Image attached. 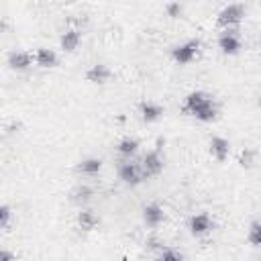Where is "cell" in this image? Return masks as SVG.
Segmentation results:
<instances>
[{
	"instance_id": "cell-1",
	"label": "cell",
	"mask_w": 261,
	"mask_h": 261,
	"mask_svg": "<svg viewBox=\"0 0 261 261\" xmlns=\"http://www.w3.org/2000/svg\"><path fill=\"white\" fill-rule=\"evenodd\" d=\"M181 112L200 120V122H212L218 118V112H220V106L218 102L204 90H194L190 92L186 98H184V104H181Z\"/></svg>"
},
{
	"instance_id": "cell-2",
	"label": "cell",
	"mask_w": 261,
	"mask_h": 261,
	"mask_svg": "<svg viewBox=\"0 0 261 261\" xmlns=\"http://www.w3.org/2000/svg\"><path fill=\"white\" fill-rule=\"evenodd\" d=\"M247 8L243 4H226L218 10L216 14V24L224 31H234V27L241 24V20L245 18Z\"/></svg>"
},
{
	"instance_id": "cell-3",
	"label": "cell",
	"mask_w": 261,
	"mask_h": 261,
	"mask_svg": "<svg viewBox=\"0 0 261 261\" xmlns=\"http://www.w3.org/2000/svg\"><path fill=\"white\" fill-rule=\"evenodd\" d=\"M200 51H202V43L198 39H190V41H184L171 49V59L177 65H188V63L198 59Z\"/></svg>"
},
{
	"instance_id": "cell-4",
	"label": "cell",
	"mask_w": 261,
	"mask_h": 261,
	"mask_svg": "<svg viewBox=\"0 0 261 261\" xmlns=\"http://www.w3.org/2000/svg\"><path fill=\"white\" fill-rule=\"evenodd\" d=\"M118 179L124 184V186H139L145 181V175H143V169L139 165V161L130 159V161H120L118 163Z\"/></svg>"
},
{
	"instance_id": "cell-5",
	"label": "cell",
	"mask_w": 261,
	"mask_h": 261,
	"mask_svg": "<svg viewBox=\"0 0 261 261\" xmlns=\"http://www.w3.org/2000/svg\"><path fill=\"white\" fill-rule=\"evenodd\" d=\"M139 165H141V169H143L145 179H149V177H155V175H159V173L163 171L165 159H163V155H161L159 149H151V151H147V153L141 157Z\"/></svg>"
},
{
	"instance_id": "cell-6",
	"label": "cell",
	"mask_w": 261,
	"mask_h": 261,
	"mask_svg": "<svg viewBox=\"0 0 261 261\" xmlns=\"http://www.w3.org/2000/svg\"><path fill=\"white\" fill-rule=\"evenodd\" d=\"M216 45H218L220 53H224V55H237L243 49V41L237 35V31H222L216 39Z\"/></svg>"
},
{
	"instance_id": "cell-7",
	"label": "cell",
	"mask_w": 261,
	"mask_h": 261,
	"mask_svg": "<svg viewBox=\"0 0 261 261\" xmlns=\"http://www.w3.org/2000/svg\"><path fill=\"white\" fill-rule=\"evenodd\" d=\"M188 228H190L192 237H204L214 228V220H212V216L208 212H198V214L190 216Z\"/></svg>"
},
{
	"instance_id": "cell-8",
	"label": "cell",
	"mask_w": 261,
	"mask_h": 261,
	"mask_svg": "<svg viewBox=\"0 0 261 261\" xmlns=\"http://www.w3.org/2000/svg\"><path fill=\"white\" fill-rule=\"evenodd\" d=\"M6 63H8V67L14 69V71H27V69L35 63V57H33V53H29V51L12 49V51L6 55Z\"/></svg>"
},
{
	"instance_id": "cell-9",
	"label": "cell",
	"mask_w": 261,
	"mask_h": 261,
	"mask_svg": "<svg viewBox=\"0 0 261 261\" xmlns=\"http://www.w3.org/2000/svg\"><path fill=\"white\" fill-rule=\"evenodd\" d=\"M139 149H141V143H139V139H135V137H122V139L116 143V155L120 157V161H130V159H135L137 153H139Z\"/></svg>"
},
{
	"instance_id": "cell-10",
	"label": "cell",
	"mask_w": 261,
	"mask_h": 261,
	"mask_svg": "<svg viewBox=\"0 0 261 261\" xmlns=\"http://www.w3.org/2000/svg\"><path fill=\"white\" fill-rule=\"evenodd\" d=\"M139 114H141V120L151 124V122H157L161 116H163V106L155 100H143L139 104Z\"/></svg>"
},
{
	"instance_id": "cell-11",
	"label": "cell",
	"mask_w": 261,
	"mask_h": 261,
	"mask_svg": "<svg viewBox=\"0 0 261 261\" xmlns=\"http://www.w3.org/2000/svg\"><path fill=\"white\" fill-rule=\"evenodd\" d=\"M112 77V69L106 65V63H94L86 69V80L90 84H96V86H102L106 84L108 80Z\"/></svg>"
},
{
	"instance_id": "cell-12",
	"label": "cell",
	"mask_w": 261,
	"mask_h": 261,
	"mask_svg": "<svg viewBox=\"0 0 261 261\" xmlns=\"http://www.w3.org/2000/svg\"><path fill=\"white\" fill-rule=\"evenodd\" d=\"M163 220H165V210H163V206H159L157 202H151V204H147V206L143 208V222H145L149 228L159 226Z\"/></svg>"
},
{
	"instance_id": "cell-13",
	"label": "cell",
	"mask_w": 261,
	"mask_h": 261,
	"mask_svg": "<svg viewBox=\"0 0 261 261\" xmlns=\"http://www.w3.org/2000/svg\"><path fill=\"white\" fill-rule=\"evenodd\" d=\"M80 43H82V31L75 29V27L65 29V31L61 33V37H59V47H61L65 53H73Z\"/></svg>"
},
{
	"instance_id": "cell-14",
	"label": "cell",
	"mask_w": 261,
	"mask_h": 261,
	"mask_svg": "<svg viewBox=\"0 0 261 261\" xmlns=\"http://www.w3.org/2000/svg\"><path fill=\"white\" fill-rule=\"evenodd\" d=\"M208 149H210V155H212L216 161H226L228 155H230V143H228V139L218 137V135L210 139Z\"/></svg>"
},
{
	"instance_id": "cell-15",
	"label": "cell",
	"mask_w": 261,
	"mask_h": 261,
	"mask_svg": "<svg viewBox=\"0 0 261 261\" xmlns=\"http://www.w3.org/2000/svg\"><path fill=\"white\" fill-rule=\"evenodd\" d=\"M33 57H35V63H37L39 67H43V69H51V67H55L57 61H59L55 49H49V47H37L35 53H33Z\"/></svg>"
},
{
	"instance_id": "cell-16",
	"label": "cell",
	"mask_w": 261,
	"mask_h": 261,
	"mask_svg": "<svg viewBox=\"0 0 261 261\" xmlns=\"http://www.w3.org/2000/svg\"><path fill=\"white\" fill-rule=\"evenodd\" d=\"M75 222H77V228H82L84 232H92L100 224V218L90 208H80V212L75 214Z\"/></svg>"
},
{
	"instance_id": "cell-17",
	"label": "cell",
	"mask_w": 261,
	"mask_h": 261,
	"mask_svg": "<svg viewBox=\"0 0 261 261\" xmlns=\"http://www.w3.org/2000/svg\"><path fill=\"white\" fill-rule=\"evenodd\" d=\"M92 198H94V188L88 186V184H80V186H75V188L69 192V200H71L73 204H77L80 208H84Z\"/></svg>"
},
{
	"instance_id": "cell-18",
	"label": "cell",
	"mask_w": 261,
	"mask_h": 261,
	"mask_svg": "<svg viewBox=\"0 0 261 261\" xmlns=\"http://www.w3.org/2000/svg\"><path fill=\"white\" fill-rule=\"evenodd\" d=\"M75 171L82 175H98L102 171V159L100 157H84L75 165Z\"/></svg>"
},
{
	"instance_id": "cell-19",
	"label": "cell",
	"mask_w": 261,
	"mask_h": 261,
	"mask_svg": "<svg viewBox=\"0 0 261 261\" xmlns=\"http://www.w3.org/2000/svg\"><path fill=\"white\" fill-rule=\"evenodd\" d=\"M153 261H186V259H184V255L179 251H175L171 247H163Z\"/></svg>"
},
{
	"instance_id": "cell-20",
	"label": "cell",
	"mask_w": 261,
	"mask_h": 261,
	"mask_svg": "<svg viewBox=\"0 0 261 261\" xmlns=\"http://www.w3.org/2000/svg\"><path fill=\"white\" fill-rule=\"evenodd\" d=\"M247 241L253 247H261V220L251 222V226L247 230Z\"/></svg>"
},
{
	"instance_id": "cell-21",
	"label": "cell",
	"mask_w": 261,
	"mask_h": 261,
	"mask_svg": "<svg viewBox=\"0 0 261 261\" xmlns=\"http://www.w3.org/2000/svg\"><path fill=\"white\" fill-rule=\"evenodd\" d=\"M10 220H12V208L8 204H2L0 206V228L6 230L10 226Z\"/></svg>"
},
{
	"instance_id": "cell-22",
	"label": "cell",
	"mask_w": 261,
	"mask_h": 261,
	"mask_svg": "<svg viewBox=\"0 0 261 261\" xmlns=\"http://www.w3.org/2000/svg\"><path fill=\"white\" fill-rule=\"evenodd\" d=\"M165 12H167V16L175 18V16H179L184 12V6L179 2H171V4H165Z\"/></svg>"
},
{
	"instance_id": "cell-23",
	"label": "cell",
	"mask_w": 261,
	"mask_h": 261,
	"mask_svg": "<svg viewBox=\"0 0 261 261\" xmlns=\"http://www.w3.org/2000/svg\"><path fill=\"white\" fill-rule=\"evenodd\" d=\"M0 261H16V253H12L10 249H2L0 251Z\"/></svg>"
},
{
	"instance_id": "cell-24",
	"label": "cell",
	"mask_w": 261,
	"mask_h": 261,
	"mask_svg": "<svg viewBox=\"0 0 261 261\" xmlns=\"http://www.w3.org/2000/svg\"><path fill=\"white\" fill-rule=\"evenodd\" d=\"M259 106H261V96H259Z\"/></svg>"
}]
</instances>
